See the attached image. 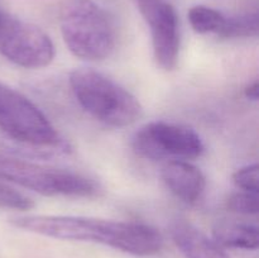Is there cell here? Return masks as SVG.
<instances>
[{
  "label": "cell",
  "instance_id": "cell-7",
  "mask_svg": "<svg viewBox=\"0 0 259 258\" xmlns=\"http://www.w3.org/2000/svg\"><path fill=\"white\" fill-rule=\"evenodd\" d=\"M0 55L24 68H42L55 58V46L39 27L0 8Z\"/></svg>",
  "mask_w": 259,
  "mask_h": 258
},
{
  "label": "cell",
  "instance_id": "cell-5",
  "mask_svg": "<svg viewBox=\"0 0 259 258\" xmlns=\"http://www.w3.org/2000/svg\"><path fill=\"white\" fill-rule=\"evenodd\" d=\"M0 180L43 196L93 197L100 192V185L81 172L3 153H0Z\"/></svg>",
  "mask_w": 259,
  "mask_h": 258
},
{
  "label": "cell",
  "instance_id": "cell-17",
  "mask_svg": "<svg viewBox=\"0 0 259 258\" xmlns=\"http://www.w3.org/2000/svg\"><path fill=\"white\" fill-rule=\"evenodd\" d=\"M244 95L245 98L249 99V100L257 101L259 98V82L258 80H254L253 82H250L247 88L244 89Z\"/></svg>",
  "mask_w": 259,
  "mask_h": 258
},
{
  "label": "cell",
  "instance_id": "cell-11",
  "mask_svg": "<svg viewBox=\"0 0 259 258\" xmlns=\"http://www.w3.org/2000/svg\"><path fill=\"white\" fill-rule=\"evenodd\" d=\"M212 239L222 248L254 250L259 245V230L255 224L239 220H218L212 227Z\"/></svg>",
  "mask_w": 259,
  "mask_h": 258
},
{
  "label": "cell",
  "instance_id": "cell-16",
  "mask_svg": "<svg viewBox=\"0 0 259 258\" xmlns=\"http://www.w3.org/2000/svg\"><path fill=\"white\" fill-rule=\"evenodd\" d=\"M233 182L235 186L243 191L257 192L259 184L258 164H248V166L240 167L233 174Z\"/></svg>",
  "mask_w": 259,
  "mask_h": 258
},
{
  "label": "cell",
  "instance_id": "cell-14",
  "mask_svg": "<svg viewBox=\"0 0 259 258\" xmlns=\"http://www.w3.org/2000/svg\"><path fill=\"white\" fill-rule=\"evenodd\" d=\"M0 207L27 211L34 207V202L27 195L15 189L12 184L0 180Z\"/></svg>",
  "mask_w": 259,
  "mask_h": 258
},
{
  "label": "cell",
  "instance_id": "cell-1",
  "mask_svg": "<svg viewBox=\"0 0 259 258\" xmlns=\"http://www.w3.org/2000/svg\"><path fill=\"white\" fill-rule=\"evenodd\" d=\"M12 223L19 229L43 237L99 243L139 257L157 254L163 247L161 233L144 223L75 215H24L13 218Z\"/></svg>",
  "mask_w": 259,
  "mask_h": 258
},
{
  "label": "cell",
  "instance_id": "cell-15",
  "mask_svg": "<svg viewBox=\"0 0 259 258\" xmlns=\"http://www.w3.org/2000/svg\"><path fill=\"white\" fill-rule=\"evenodd\" d=\"M227 207L233 212L242 215L258 214V194L257 192L239 191L232 192L227 199Z\"/></svg>",
  "mask_w": 259,
  "mask_h": 258
},
{
  "label": "cell",
  "instance_id": "cell-3",
  "mask_svg": "<svg viewBox=\"0 0 259 258\" xmlns=\"http://www.w3.org/2000/svg\"><path fill=\"white\" fill-rule=\"evenodd\" d=\"M0 132L8 141L39 154L70 151V144L46 114L27 96L3 82H0Z\"/></svg>",
  "mask_w": 259,
  "mask_h": 258
},
{
  "label": "cell",
  "instance_id": "cell-12",
  "mask_svg": "<svg viewBox=\"0 0 259 258\" xmlns=\"http://www.w3.org/2000/svg\"><path fill=\"white\" fill-rule=\"evenodd\" d=\"M189 22L199 34H215L219 37L227 20V15L206 5H195L189 10Z\"/></svg>",
  "mask_w": 259,
  "mask_h": 258
},
{
  "label": "cell",
  "instance_id": "cell-6",
  "mask_svg": "<svg viewBox=\"0 0 259 258\" xmlns=\"http://www.w3.org/2000/svg\"><path fill=\"white\" fill-rule=\"evenodd\" d=\"M131 146L137 156L151 161L195 159L205 151L201 137L194 129L163 120L142 125L132 137Z\"/></svg>",
  "mask_w": 259,
  "mask_h": 258
},
{
  "label": "cell",
  "instance_id": "cell-10",
  "mask_svg": "<svg viewBox=\"0 0 259 258\" xmlns=\"http://www.w3.org/2000/svg\"><path fill=\"white\" fill-rule=\"evenodd\" d=\"M169 234L185 258H229L224 248L186 219L174 220Z\"/></svg>",
  "mask_w": 259,
  "mask_h": 258
},
{
  "label": "cell",
  "instance_id": "cell-4",
  "mask_svg": "<svg viewBox=\"0 0 259 258\" xmlns=\"http://www.w3.org/2000/svg\"><path fill=\"white\" fill-rule=\"evenodd\" d=\"M68 81L81 108L106 125L129 126L143 115L141 103L131 91L94 68H76Z\"/></svg>",
  "mask_w": 259,
  "mask_h": 258
},
{
  "label": "cell",
  "instance_id": "cell-13",
  "mask_svg": "<svg viewBox=\"0 0 259 258\" xmlns=\"http://www.w3.org/2000/svg\"><path fill=\"white\" fill-rule=\"evenodd\" d=\"M258 34L257 9L247 10L240 14L227 15V20L219 38L234 39V38H250Z\"/></svg>",
  "mask_w": 259,
  "mask_h": 258
},
{
  "label": "cell",
  "instance_id": "cell-8",
  "mask_svg": "<svg viewBox=\"0 0 259 258\" xmlns=\"http://www.w3.org/2000/svg\"><path fill=\"white\" fill-rule=\"evenodd\" d=\"M137 5L149 27L157 65L163 70L172 71L179 62L181 47L176 9L167 0H137Z\"/></svg>",
  "mask_w": 259,
  "mask_h": 258
},
{
  "label": "cell",
  "instance_id": "cell-2",
  "mask_svg": "<svg viewBox=\"0 0 259 258\" xmlns=\"http://www.w3.org/2000/svg\"><path fill=\"white\" fill-rule=\"evenodd\" d=\"M60 27L65 45L80 60L104 61L115 50L113 18L94 0H65L60 12Z\"/></svg>",
  "mask_w": 259,
  "mask_h": 258
},
{
  "label": "cell",
  "instance_id": "cell-9",
  "mask_svg": "<svg viewBox=\"0 0 259 258\" xmlns=\"http://www.w3.org/2000/svg\"><path fill=\"white\" fill-rule=\"evenodd\" d=\"M161 179L167 189L185 204H196L206 189L201 169L186 159H171L162 166Z\"/></svg>",
  "mask_w": 259,
  "mask_h": 258
}]
</instances>
